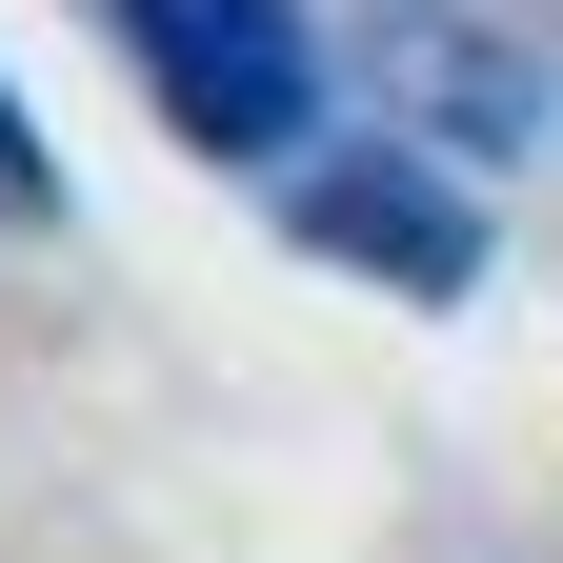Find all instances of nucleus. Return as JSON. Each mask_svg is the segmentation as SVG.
Segmentation results:
<instances>
[{
  "instance_id": "7ed1b4c3",
  "label": "nucleus",
  "mask_w": 563,
  "mask_h": 563,
  "mask_svg": "<svg viewBox=\"0 0 563 563\" xmlns=\"http://www.w3.org/2000/svg\"><path fill=\"white\" fill-rule=\"evenodd\" d=\"M0 222H60V162H41V121H21V81H0Z\"/></svg>"
},
{
  "instance_id": "f03ea898",
  "label": "nucleus",
  "mask_w": 563,
  "mask_h": 563,
  "mask_svg": "<svg viewBox=\"0 0 563 563\" xmlns=\"http://www.w3.org/2000/svg\"><path fill=\"white\" fill-rule=\"evenodd\" d=\"M302 242L363 262V282H422V302H463V282H483L463 181H422V162H322V181H302Z\"/></svg>"
},
{
  "instance_id": "f257e3e1",
  "label": "nucleus",
  "mask_w": 563,
  "mask_h": 563,
  "mask_svg": "<svg viewBox=\"0 0 563 563\" xmlns=\"http://www.w3.org/2000/svg\"><path fill=\"white\" fill-rule=\"evenodd\" d=\"M121 41H141V81H162V121L201 162H302V121H322L302 0H121Z\"/></svg>"
}]
</instances>
